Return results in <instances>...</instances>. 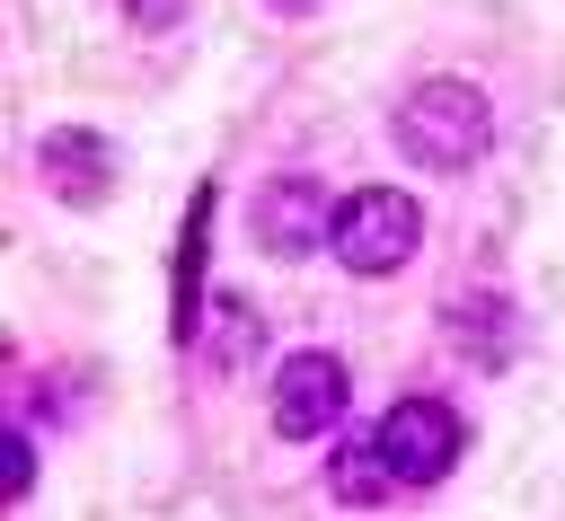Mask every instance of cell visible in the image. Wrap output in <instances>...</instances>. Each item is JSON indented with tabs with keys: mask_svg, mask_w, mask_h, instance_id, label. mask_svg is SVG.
<instances>
[{
	"mask_svg": "<svg viewBox=\"0 0 565 521\" xmlns=\"http://www.w3.org/2000/svg\"><path fill=\"white\" fill-rule=\"evenodd\" d=\"M486 141H494L486 88H468V79H415V88H406V106H397V150H406L415 168L459 177V168L486 159Z\"/></svg>",
	"mask_w": 565,
	"mask_h": 521,
	"instance_id": "cell-1",
	"label": "cell"
},
{
	"mask_svg": "<svg viewBox=\"0 0 565 521\" xmlns=\"http://www.w3.org/2000/svg\"><path fill=\"white\" fill-rule=\"evenodd\" d=\"M415 238H424L415 194H397V185H362V194H344V221H335V256H344V274H397V265L415 256Z\"/></svg>",
	"mask_w": 565,
	"mask_h": 521,
	"instance_id": "cell-2",
	"label": "cell"
},
{
	"mask_svg": "<svg viewBox=\"0 0 565 521\" xmlns=\"http://www.w3.org/2000/svg\"><path fill=\"white\" fill-rule=\"evenodd\" d=\"M371 442H380V459H388L397 486H433V477H450V459L468 450V424H459L441 397H397Z\"/></svg>",
	"mask_w": 565,
	"mask_h": 521,
	"instance_id": "cell-3",
	"label": "cell"
},
{
	"mask_svg": "<svg viewBox=\"0 0 565 521\" xmlns=\"http://www.w3.org/2000/svg\"><path fill=\"white\" fill-rule=\"evenodd\" d=\"M344 397H353V371L335 362V353H282V371H274V433L282 442H318V433H335L344 424Z\"/></svg>",
	"mask_w": 565,
	"mask_h": 521,
	"instance_id": "cell-4",
	"label": "cell"
},
{
	"mask_svg": "<svg viewBox=\"0 0 565 521\" xmlns=\"http://www.w3.org/2000/svg\"><path fill=\"white\" fill-rule=\"evenodd\" d=\"M335 221H344V203H335L318 177H274V185L256 194V212H247L256 247H274V256H309V247H335Z\"/></svg>",
	"mask_w": 565,
	"mask_h": 521,
	"instance_id": "cell-5",
	"label": "cell"
},
{
	"mask_svg": "<svg viewBox=\"0 0 565 521\" xmlns=\"http://www.w3.org/2000/svg\"><path fill=\"white\" fill-rule=\"evenodd\" d=\"M35 159H44V177H53L62 203H106V185H115V150H106V132H88V124H53Z\"/></svg>",
	"mask_w": 565,
	"mask_h": 521,
	"instance_id": "cell-6",
	"label": "cell"
},
{
	"mask_svg": "<svg viewBox=\"0 0 565 521\" xmlns=\"http://www.w3.org/2000/svg\"><path fill=\"white\" fill-rule=\"evenodd\" d=\"M441 327H450V344L477 371H503L512 362V309H503V291H450L441 300Z\"/></svg>",
	"mask_w": 565,
	"mask_h": 521,
	"instance_id": "cell-7",
	"label": "cell"
},
{
	"mask_svg": "<svg viewBox=\"0 0 565 521\" xmlns=\"http://www.w3.org/2000/svg\"><path fill=\"white\" fill-rule=\"evenodd\" d=\"M388 459H380V442H335V459H327V495L335 503H388Z\"/></svg>",
	"mask_w": 565,
	"mask_h": 521,
	"instance_id": "cell-8",
	"label": "cell"
},
{
	"mask_svg": "<svg viewBox=\"0 0 565 521\" xmlns=\"http://www.w3.org/2000/svg\"><path fill=\"white\" fill-rule=\"evenodd\" d=\"M247 353H256V309L221 291V300L203 309V362H212V371H238Z\"/></svg>",
	"mask_w": 565,
	"mask_h": 521,
	"instance_id": "cell-9",
	"label": "cell"
},
{
	"mask_svg": "<svg viewBox=\"0 0 565 521\" xmlns=\"http://www.w3.org/2000/svg\"><path fill=\"white\" fill-rule=\"evenodd\" d=\"M124 18H132V26H177L185 0H124Z\"/></svg>",
	"mask_w": 565,
	"mask_h": 521,
	"instance_id": "cell-10",
	"label": "cell"
},
{
	"mask_svg": "<svg viewBox=\"0 0 565 521\" xmlns=\"http://www.w3.org/2000/svg\"><path fill=\"white\" fill-rule=\"evenodd\" d=\"M26 477H35V450H26V433L9 424V495H26Z\"/></svg>",
	"mask_w": 565,
	"mask_h": 521,
	"instance_id": "cell-11",
	"label": "cell"
}]
</instances>
